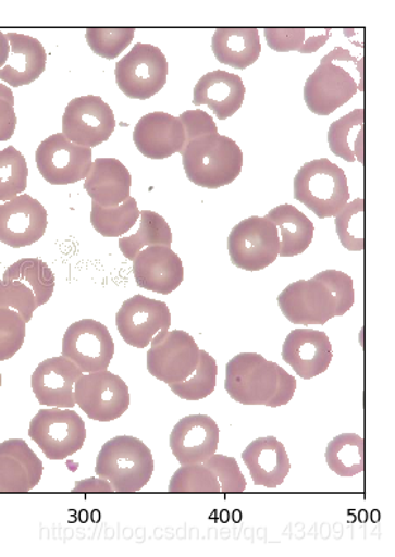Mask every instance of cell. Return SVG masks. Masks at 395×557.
<instances>
[{
    "label": "cell",
    "instance_id": "cell-50",
    "mask_svg": "<svg viewBox=\"0 0 395 557\" xmlns=\"http://www.w3.org/2000/svg\"><path fill=\"white\" fill-rule=\"evenodd\" d=\"M0 387H2V373H0Z\"/></svg>",
    "mask_w": 395,
    "mask_h": 557
},
{
    "label": "cell",
    "instance_id": "cell-6",
    "mask_svg": "<svg viewBox=\"0 0 395 557\" xmlns=\"http://www.w3.org/2000/svg\"><path fill=\"white\" fill-rule=\"evenodd\" d=\"M115 76L119 89L127 98L147 101L164 88L169 61L159 47L136 42L116 64Z\"/></svg>",
    "mask_w": 395,
    "mask_h": 557
},
{
    "label": "cell",
    "instance_id": "cell-25",
    "mask_svg": "<svg viewBox=\"0 0 395 557\" xmlns=\"http://www.w3.org/2000/svg\"><path fill=\"white\" fill-rule=\"evenodd\" d=\"M11 54L0 70V81L13 88L30 85L46 71L47 52L37 38L21 33H7Z\"/></svg>",
    "mask_w": 395,
    "mask_h": 557
},
{
    "label": "cell",
    "instance_id": "cell-22",
    "mask_svg": "<svg viewBox=\"0 0 395 557\" xmlns=\"http://www.w3.org/2000/svg\"><path fill=\"white\" fill-rule=\"evenodd\" d=\"M45 466L26 441L0 444V493H27L39 485Z\"/></svg>",
    "mask_w": 395,
    "mask_h": 557
},
{
    "label": "cell",
    "instance_id": "cell-13",
    "mask_svg": "<svg viewBox=\"0 0 395 557\" xmlns=\"http://www.w3.org/2000/svg\"><path fill=\"white\" fill-rule=\"evenodd\" d=\"M170 326L169 305L140 294L123 302L116 313L119 335L136 349L149 347L155 336L169 332Z\"/></svg>",
    "mask_w": 395,
    "mask_h": 557
},
{
    "label": "cell",
    "instance_id": "cell-46",
    "mask_svg": "<svg viewBox=\"0 0 395 557\" xmlns=\"http://www.w3.org/2000/svg\"><path fill=\"white\" fill-rule=\"evenodd\" d=\"M16 126L17 116L13 104L0 99V143L11 140Z\"/></svg>",
    "mask_w": 395,
    "mask_h": 557
},
{
    "label": "cell",
    "instance_id": "cell-49",
    "mask_svg": "<svg viewBox=\"0 0 395 557\" xmlns=\"http://www.w3.org/2000/svg\"><path fill=\"white\" fill-rule=\"evenodd\" d=\"M0 99H3V101H7L14 107V95L12 89L2 83H0Z\"/></svg>",
    "mask_w": 395,
    "mask_h": 557
},
{
    "label": "cell",
    "instance_id": "cell-40",
    "mask_svg": "<svg viewBox=\"0 0 395 557\" xmlns=\"http://www.w3.org/2000/svg\"><path fill=\"white\" fill-rule=\"evenodd\" d=\"M0 308L13 309L28 323L39 307H37L35 293L21 281L2 280L0 281Z\"/></svg>",
    "mask_w": 395,
    "mask_h": 557
},
{
    "label": "cell",
    "instance_id": "cell-17",
    "mask_svg": "<svg viewBox=\"0 0 395 557\" xmlns=\"http://www.w3.org/2000/svg\"><path fill=\"white\" fill-rule=\"evenodd\" d=\"M281 357L295 374L303 380H312L325 373L332 363L333 349L330 336L325 332L294 330L284 341Z\"/></svg>",
    "mask_w": 395,
    "mask_h": 557
},
{
    "label": "cell",
    "instance_id": "cell-7",
    "mask_svg": "<svg viewBox=\"0 0 395 557\" xmlns=\"http://www.w3.org/2000/svg\"><path fill=\"white\" fill-rule=\"evenodd\" d=\"M227 251L237 269L260 271L279 259L280 237L277 227L266 216H250L237 223L227 237Z\"/></svg>",
    "mask_w": 395,
    "mask_h": 557
},
{
    "label": "cell",
    "instance_id": "cell-39",
    "mask_svg": "<svg viewBox=\"0 0 395 557\" xmlns=\"http://www.w3.org/2000/svg\"><path fill=\"white\" fill-rule=\"evenodd\" d=\"M26 325L16 311L0 308V361L12 359L26 339Z\"/></svg>",
    "mask_w": 395,
    "mask_h": 557
},
{
    "label": "cell",
    "instance_id": "cell-1",
    "mask_svg": "<svg viewBox=\"0 0 395 557\" xmlns=\"http://www.w3.org/2000/svg\"><path fill=\"white\" fill-rule=\"evenodd\" d=\"M181 156L187 178L205 189L226 187L242 174L243 151L239 145L219 133L189 143Z\"/></svg>",
    "mask_w": 395,
    "mask_h": 557
},
{
    "label": "cell",
    "instance_id": "cell-30",
    "mask_svg": "<svg viewBox=\"0 0 395 557\" xmlns=\"http://www.w3.org/2000/svg\"><path fill=\"white\" fill-rule=\"evenodd\" d=\"M365 451L363 437L357 433H342L328 444L325 460L340 478H355L365 471Z\"/></svg>",
    "mask_w": 395,
    "mask_h": 557
},
{
    "label": "cell",
    "instance_id": "cell-26",
    "mask_svg": "<svg viewBox=\"0 0 395 557\" xmlns=\"http://www.w3.org/2000/svg\"><path fill=\"white\" fill-rule=\"evenodd\" d=\"M84 189L92 202L103 208L118 207L131 198L132 175L118 159H97L85 178Z\"/></svg>",
    "mask_w": 395,
    "mask_h": 557
},
{
    "label": "cell",
    "instance_id": "cell-31",
    "mask_svg": "<svg viewBox=\"0 0 395 557\" xmlns=\"http://www.w3.org/2000/svg\"><path fill=\"white\" fill-rule=\"evenodd\" d=\"M140 227L135 235L121 237L119 249L127 260H135L143 249L151 246L171 247L173 232L169 223L159 213L153 211H140Z\"/></svg>",
    "mask_w": 395,
    "mask_h": 557
},
{
    "label": "cell",
    "instance_id": "cell-36",
    "mask_svg": "<svg viewBox=\"0 0 395 557\" xmlns=\"http://www.w3.org/2000/svg\"><path fill=\"white\" fill-rule=\"evenodd\" d=\"M336 235L342 246L349 251L365 250V199L357 198L346 203L335 216Z\"/></svg>",
    "mask_w": 395,
    "mask_h": 557
},
{
    "label": "cell",
    "instance_id": "cell-43",
    "mask_svg": "<svg viewBox=\"0 0 395 557\" xmlns=\"http://www.w3.org/2000/svg\"><path fill=\"white\" fill-rule=\"evenodd\" d=\"M312 28H264L266 41L277 52L298 51L304 54Z\"/></svg>",
    "mask_w": 395,
    "mask_h": 557
},
{
    "label": "cell",
    "instance_id": "cell-11",
    "mask_svg": "<svg viewBox=\"0 0 395 557\" xmlns=\"http://www.w3.org/2000/svg\"><path fill=\"white\" fill-rule=\"evenodd\" d=\"M92 156V149L74 145L65 139L63 133H57L37 147L36 164L47 183L70 185L88 177Z\"/></svg>",
    "mask_w": 395,
    "mask_h": 557
},
{
    "label": "cell",
    "instance_id": "cell-18",
    "mask_svg": "<svg viewBox=\"0 0 395 557\" xmlns=\"http://www.w3.org/2000/svg\"><path fill=\"white\" fill-rule=\"evenodd\" d=\"M219 435L221 431L211 417H184L171 431L170 449L181 466L205 463L217 454Z\"/></svg>",
    "mask_w": 395,
    "mask_h": 557
},
{
    "label": "cell",
    "instance_id": "cell-12",
    "mask_svg": "<svg viewBox=\"0 0 395 557\" xmlns=\"http://www.w3.org/2000/svg\"><path fill=\"white\" fill-rule=\"evenodd\" d=\"M115 355V342L108 327L94 319H81L65 331L63 356L84 374L108 370Z\"/></svg>",
    "mask_w": 395,
    "mask_h": 557
},
{
    "label": "cell",
    "instance_id": "cell-21",
    "mask_svg": "<svg viewBox=\"0 0 395 557\" xmlns=\"http://www.w3.org/2000/svg\"><path fill=\"white\" fill-rule=\"evenodd\" d=\"M137 150L150 160H165L185 147V132L180 119L165 112L147 113L133 131Z\"/></svg>",
    "mask_w": 395,
    "mask_h": 557
},
{
    "label": "cell",
    "instance_id": "cell-34",
    "mask_svg": "<svg viewBox=\"0 0 395 557\" xmlns=\"http://www.w3.org/2000/svg\"><path fill=\"white\" fill-rule=\"evenodd\" d=\"M218 364L208 351H199V364L193 375L183 383L169 385L181 399L185 401H201L208 398L217 388Z\"/></svg>",
    "mask_w": 395,
    "mask_h": 557
},
{
    "label": "cell",
    "instance_id": "cell-20",
    "mask_svg": "<svg viewBox=\"0 0 395 557\" xmlns=\"http://www.w3.org/2000/svg\"><path fill=\"white\" fill-rule=\"evenodd\" d=\"M83 374L64 356L51 357L41 361L32 374V389L41 406L73 409L77 406L74 398L75 381Z\"/></svg>",
    "mask_w": 395,
    "mask_h": 557
},
{
    "label": "cell",
    "instance_id": "cell-35",
    "mask_svg": "<svg viewBox=\"0 0 395 557\" xmlns=\"http://www.w3.org/2000/svg\"><path fill=\"white\" fill-rule=\"evenodd\" d=\"M27 180L25 156L13 146L0 151V202L12 201L25 193Z\"/></svg>",
    "mask_w": 395,
    "mask_h": 557
},
{
    "label": "cell",
    "instance_id": "cell-5",
    "mask_svg": "<svg viewBox=\"0 0 395 557\" xmlns=\"http://www.w3.org/2000/svg\"><path fill=\"white\" fill-rule=\"evenodd\" d=\"M279 364L259 354H239L226 364L225 389L243 406H264L274 397Z\"/></svg>",
    "mask_w": 395,
    "mask_h": 557
},
{
    "label": "cell",
    "instance_id": "cell-23",
    "mask_svg": "<svg viewBox=\"0 0 395 557\" xmlns=\"http://www.w3.org/2000/svg\"><path fill=\"white\" fill-rule=\"evenodd\" d=\"M245 97L246 88L239 75L217 70L205 74L195 85L193 103L207 104L219 121H226L240 111Z\"/></svg>",
    "mask_w": 395,
    "mask_h": 557
},
{
    "label": "cell",
    "instance_id": "cell-47",
    "mask_svg": "<svg viewBox=\"0 0 395 557\" xmlns=\"http://www.w3.org/2000/svg\"><path fill=\"white\" fill-rule=\"evenodd\" d=\"M74 493H113L112 484L108 480L101 478H90L81 480L75 484Z\"/></svg>",
    "mask_w": 395,
    "mask_h": 557
},
{
    "label": "cell",
    "instance_id": "cell-16",
    "mask_svg": "<svg viewBox=\"0 0 395 557\" xmlns=\"http://www.w3.org/2000/svg\"><path fill=\"white\" fill-rule=\"evenodd\" d=\"M47 225L46 208L30 195L0 205V242L12 249L35 245L45 236Z\"/></svg>",
    "mask_w": 395,
    "mask_h": 557
},
{
    "label": "cell",
    "instance_id": "cell-44",
    "mask_svg": "<svg viewBox=\"0 0 395 557\" xmlns=\"http://www.w3.org/2000/svg\"><path fill=\"white\" fill-rule=\"evenodd\" d=\"M185 132V146L201 137L218 135V126L211 114L203 111H185L180 116Z\"/></svg>",
    "mask_w": 395,
    "mask_h": 557
},
{
    "label": "cell",
    "instance_id": "cell-28",
    "mask_svg": "<svg viewBox=\"0 0 395 557\" xmlns=\"http://www.w3.org/2000/svg\"><path fill=\"white\" fill-rule=\"evenodd\" d=\"M277 227L280 237L279 257L303 255L311 246L316 226L306 213L292 203L279 205L266 215Z\"/></svg>",
    "mask_w": 395,
    "mask_h": 557
},
{
    "label": "cell",
    "instance_id": "cell-19",
    "mask_svg": "<svg viewBox=\"0 0 395 557\" xmlns=\"http://www.w3.org/2000/svg\"><path fill=\"white\" fill-rule=\"evenodd\" d=\"M132 271L137 287L161 295L174 293L184 281L181 257L165 246L143 249L133 260Z\"/></svg>",
    "mask_w": 395,
    "mask_h": 557
},
{
    "label": "cell",
    "instance_id": "cell-37",
    "mask_svg": "<svg viewBox=\"0 0 395 557\" xmlns=\"http://www.w3.org/2000/svg\"><path fill=\"white\" fill-rule=\"evenodd\" d=\"M170 493H221L217 475L203 463L185 465L175 471L169 484Z\"/></svg>",
    "mask_w": 395,
    "mask_h": 557
},
{
    "label": "cell",
    "instance_id": "cell-42",
    "mask_svg": "<svg viewBox=\"0 0 395 557\" xmlns=\"http://www.w3.org/2000/svg\"><path fill=\"white\" fill-rule=\"evenodd\" d=\"M203 465L217 475L222 493H243L247 488L245 475L235 457L215 454Z\"/></svg>",
    "mask_w": 395,
    "mask_h": 557
},
{
    "label": "cell",
    "instance_id": "cell-8",
    "mask_svg": "<svg viewBox=\"0 0 395 557\" xmlns=\"http://www.w3.org/2000/svg\"><path fill=\"white\" fill-rule=\"evenodd\" d=\"M75 404L97 422H112L131 407V392L119 375L109 370L83 374L75 381Z\"/></svg>",
    "mask_w": 395,
    "mask_h": 557
},
{
    "label": "cell",
    "instance_id": "cell-4",
    "mask_svg": "<svg viewBox=\"0 0 395 557\" xmlns=\"http://www.w3.org/2000/svg\"><path fill=\"white\" fill-rule=\"evenodd\" d=\"M28 436L47 459L65 460L83 449L87 428L74 409L46 408L32 419Z\"/></svg>",
    "mask_w": 395,
    "mask_h": 557
},
{
    "label": "cell",
    "instance_id": "cell-10",
    "mask_svg": "<svg viewBox=\"0 0 395 557\" xmlns=\"http://www.w3.org/2000/svg\"><path fill=\"white\" fill-rule=\"evenodd\" d=\"M115 127V113L101 97L87 95L66 104L63 114V135L74 145L94 149L111 139Z\"/></svg>",
    "mask_w": 395,
    "mask_h": 557
},
{
    "label": "cell",
    "instance_id": "cell-9",
    "mask_svg": "<svg viewBox=\"0 0 395 557\" xmlns=\"http://www.w3.org/2000/svg\"><path fill=\"white\" fill-rule=\"evenodd\" d=\"M199 346L189 333H159L147 350V370L164 384H178L194 374L199 364Z\"/></svg>",
    "mask_w": 395,
    "mask_h": 557
},
{
    "label": "cell",
    "instance_id": "cell-45",
    "mask_svg": "<svg viewBox=\"0 0 395 557\" xmlns=\"http://www.w3.org/2000/svg\"><path fill=\"white\" fill-rule=\"evenodd\" d=\"M277 370V392H275L274 397L266 404V407L279 408L287 406L294 398V393L297 392V380L294 379V375L287 373V370H284L281 366H279Z\"/></svg>",
    "mask_w": 395,
    "mask_h": 557
},
{
    "label": "cell",
    "instance_id": "cell-24",
    "mask_svg": "<svg viewBox=\"0 0 395 557\" xmlns=\"http://www.w3.org/2000/svg\"><path fill=\"white\" fill-rule=\"evenodd\" d=\"M242 460L250 471L254 483L266 488L280 487L292 470L285 446L274 436L251 442L243 451Z\"/></svg>",
    "mask_w": 395,
    "mask_h": 557
},
{
    "label": "cell",
    "instance_id": "cell-14",
    "mask_svg": "<svg viewBox=\"0 0 395 557\" xmlns=\"http://www.w3.org/2000/svg\"><path fill=\"white\" fill-rule=\"evenodd\" d=\"M280 311L294 325H326L335 318L336 302L330 289L316 278L289 284L277 298Z\"/></svg>",
    "mask_w": 395,
    "mask_h": 557
},
{
    "label": "cell",
    "instance_id": "cell-41",
    "mask_svg": "<svg viewBox=\"0 0 395 557\" xmlns=\"http://www.w3.org/2000/svg\"><path fill=\"white\" fill-rule=\"evenodd\" d=\"M313 278L330 289L336 302L335 317H344L345 313L350 311V308L355 305L354 278L350 275H347L344 271L325 270Z\"/></svg>",
    "mask_w": 395,
    "mask_h": 557
},
{
    "label": "cell",
    "instance_id": "cell-3",
    "mask_svg": "<svg viewBox=\"0 0 395 557\" xmlns=\"http://www.w3.org/2000/svg\"><path fill=\"white\" fill-rule=\"evenodd\" d=\"M294 198L319 219L335 218L350 201L345 171L328 159L309 161L295 175Z\"/></svg>",
    "mask_w": 395,
    "mask_h": 557
},
{
    "label": "cell",
    "instance_id": "cell-48",
    "mask_svg": "<svg viewBox=\"0 0 395 557\" xmlns=\"http://www.w3.org/2000/svg\"><path fill=\"white\" fill-rule=\"evenodd\" d=\"M9 54H11V45H9L7 35L0 30V70L7 65Z\"/></svg>",
    "mask_w": 395,
    "mask_h": 557
},
{
    "label": "cell",
    "instance_id": "cell-2",
    "mask_svg": "<svg viewBox=\"0 0 395 557\" xmlns=\"http://www.w3.org/2000/svg\"><path fill=\"white\" fill-rule=\"evenodd\" d=\"M95 473L118 493H139L153 478V454L139 437H112L99 450Z\"/></svg>",
    "mask_w": 395,
    "mask_h": 557
},
{
    "label": "cell",
    "instance_id": "cell-33",
    "mask_svg": "<svg viewBox=\"0 0 395 557\" xmlns=\"http://www.w3.org/2000/svg\"><path fill=\"white\" fill-rule=\"evenodd\" d=\"M139 219V207L133 197L118 207L103 208L97 202H92V207H90V223L95 231L103 237L126 235Z\"/></svg>",
    "mask_w": 395,
    "mask_h": 557
},
{
    "label": "cell",
    "instance_id": "cell-15",
    "mask_svg": "<svg viewBox=\"0 0 395 557\" xmlns=\"http://www.w3.org/2000/svg\"><path fill=\"white\" fill-rule=\"evenodd\" d=\"M359 90L354 75L330 61L321 60L304 85V101L318 116H330L344 107Z\"/></svg>",
    "mask_w": 395,
    "mask_h": 557
},
{
    "label": "cell",
    "instance_id": "cell-38",
    "mask_svg": "<svg viewBox=\"0 0 395 557\" xmlns=\"http://www.w3.org/2000/svg\"><path fill=\"white\" fill-rule=\"evenodd\" d=\"M135 32V28H88L85 38L95 54L115 60L131 46Z\"/></svg>",
    "mask_w": 395,
    "mask_h": 557
},
{
    "label": "cell",
    "instance_id": "cell-27",
    "mask_svg": "<svg viewBox=\"0 0 395 557\" xmlns=\"http://www.w3.org/2000/svg\"><path fill=\"white\" fill-rule=\"evenodd\" d=\"M212 51L221 64L246 70L259 60L261 52L259 28H217Z\"/></svg>",
    "mask_w": 395,
    "mask_h": 557
},
{
    "label": "cell",
    "instance_id": "cell-29",
    "mask_svg": "<svg viewBox=\"0 0 395 557\" xmlns=\"http://www.w3.org/2000/svg\"><path fill=\"white\" fill-rule=\"evenodd\" d=\"M328 145L333 154L347 163L365 164V109H355L333 122L328 131Z\"/></svg>",
    "mask_w": 395,
    "mask_h": 557
},
{
    "label": "cell",
    "instance_id": "cell-32",
    "mask_svg": "<svg viewBox=\"0 0 395 557\" xmlns=\"http://www.w3.org/2000/svg\"><path fill=\"white\" fill-rule=\"evenodd\" d=\"M3 280L21 281L36 295L37 307L50 301L55 289V275L40 259H22L8 267Z\"/></svg>",
    "mask_w": 395,
    "mask_h": 557
}]
</instances>
